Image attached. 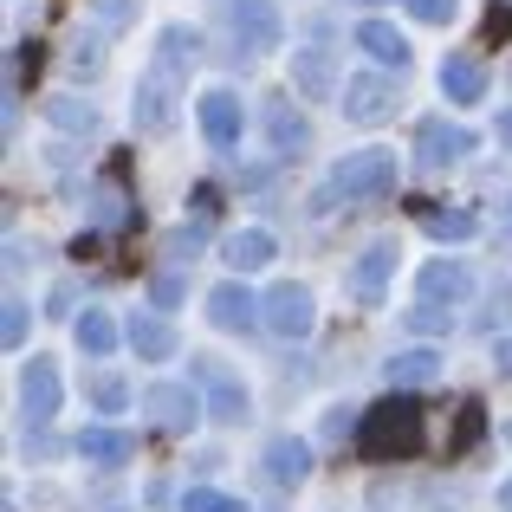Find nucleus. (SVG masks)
Wrapping results in <instances>:
<instances>
[{"instance_id": "nucleus-1", "label": "nucleus", "mask_w": 512, "mask_h": 512, "mask_svg": "<svg viewBox=\"0 0 512 512\" xmlns=\"http://www.w3.org/2000/svg\"><path fill=\"white\" fill-rule=\"evenodd\" d=\"M422 409H415L409 396H389V402H376V409H363V422H357V448L370 454V461H383V454H415L422 448Z\"/></svg>"}, {"instance_id": "nucleus-2", "label": "nucleus", "mask_w": 512, "mask_h": 512, "mask_svg": "<svg viewBox=\"0 0 512 512\" xmlns=\"http://www.w3.org/2000/svg\"><path fill=\"white\" fill-rule=\"evenodd\" d=\"M396 182H402L396 150H357L331 169V195H344V201H383V195H396Z\"/></svg>"}, {"instance_id": "nucleus-3", "label": "nucleus", "mask_w": 512, "mask_h": 512, "mask_svg": "<svg viewBox=\"0 0 512 512\" xmlns=\"http://www.w3.org/2000/svg\"><path fill=\"white\" fill-rule=\"evenodd\" d=\"M195 376H201V402H208L214 422H221V428H240V422H247V409H253V402H247V383H240L221 357H195Z\"/></svg>"}, {"instance_id": "nucleus-4", "label": "nucleus", "mask_w": 512, "mask_h": 512, "mask_svg": "<svg viewBox=\"0 0 512 512\" xmlns=\"http://www.w3.org/2000/svg\"><path fill=\"white\" fill-rule=\"evenodd\" d=\"M260 325L273 331V338H312V325H318L312 292H305V286H292V279H279V286L260 299Z\"/></svg>"}, {"instance_id": "nucleus-5", "label": "nucleus", "mask_w": 512, "mask_h": 512, "mask_svg": "<svg viewBox=\"0 0 512 512\" xmlns=\"http://www.w3.org/2000/svg\"><path fill=\"white\" fill-rule=\"evenodd\" d=\"M130 117H137V130H143V137H169V130H175V78L150 65V72L137 78V98H130Z\"/></svg>"}, {"instance_id": "nucleus-6", "label": "nucleus", "mask_w": 512, "mask_h": 512, "mask_svg": "<svg viewBox=\"0 0 512 512\" xmlns=\"http://www.w3.org/2000/svg\"><path fill=\"white\" fill-rule=\"evenodd\" d=\"M338 111L350 117V124H383V117H396V85H389L383 72H357V78H344V91H338Z\"/></svg>"}, {"instance_id": "nucleus-7", "label": "nucleus", "mask_w": 512, "mask_h": 512, "mask_svg": "<svg viewBox=\"0 0 512 512\" xmlns=\"http://www.w3.org/2000/svg\"><path fill=\"white\" fill-rule=\"evenodd\" d=\"M195 117H201V137L214 143V150H234L240 143V124H247V111H240V98L227 85H208L195 98Z\"/></svg>"}, {"instance_id": "nucleus-8", "label": "nucleus", "mask_w": 512, "mask_h": 512, "mask_svg": "<svg viewBox=\"0 0 512 512\" xmlns=\"http://www.w3.org/2000/svg\"><path fill=\"white\" fill-rule=\"evenodd\" d=\"M415 156H422V169H454L461 156H474V130L448 124V117H428L415 130Z\"/></svg>"}, {"instance_id": "nucleus-9", "label": "nucleus", "mask_w": 512, "mask_h": 512, "mask_svg": "<svg viewBox=\"0 0 512 512\" xmlns=\"http://www.w3.org/2000/svg\"><path fill=\"white\" fill-rule=\"evenodd\" d=\"M143 415H156V428H195V415H208V402L195 396L188 383H150L143 389Z\"/></svg>"}, {"instance_id": "nucleus-10", "label": "nucleus", "mask_w": 512, "mask_h": 512, "mask_svg": "<svg viewBox=\"0 0 512 512\" xmlns=\"http://www.w3.org/2000/svg\"><path fill=\"white\" fill-rule=\"evenodd\" d=\"M389 273H396V240H376V247H363V260L350 266V299H357V305H383Z\"/></svg>"}, {"instance_id": "nucleus-11", "label": "nucleus", "mask_w": 512, "mask_h": 512, "mask_svg": "<svg viewBox=\"0 0 512 512\" xmlns=\"http://www.w3.org/2000/svg\"><path fill=\"white\" fill-rule=\"evenodd\" d=\"M234 39H240V52H273L279 46L273 0H234Z\"/></svg>"}, {"instance_id": "nucleus-12", "label": "nucleus", "mask_w": 512, "mask_h": 512, "mask_svg": "<svg viewBox=\"0 0 512 512\" xmlns=\"http://www.w3.org/2000/svg\"><path fill=\"white\" fill-rule=\"evenodd\" d=\"M305 474H312V448L292 435H273L266 441V480L273 487H305Z\"/></svg>"}, {"instance_id": "nucleus-13", "label": "nucleus", "mask_w": 512, "mask_h": 512, "mask_svg": "<svg viewBox=\"0 0 512 512\" xmlns=\"http://www.w3.org/2000/svg\"><path fill=\"white\" fill-rule=\"evenodd\" d=\"M20 402H26V415H33V422L59 415V370H52L46 357L26 363V376H20Z\"/></svg>"}, {"instance_id": "nucleus-14", "label": "nucleus", "mask_w": 512, "mask_h": 512, "mask_svg": "<svg viewBox=\"0 0 512 512\" xmlns=\"http://www.w3.org/2000/svg\"><path fill=\"white\" fill-rule=\"evenodd\" d=\"M253 312H260V299H253L240 279H227V286H214V292H208V318H214L221 331H247V325H253Z\"/></svg>"}, {"instance_id": "nucleus-15", "label": "nucleus", "mask_w": 512, "mask_h": 512, "mask_svg": "<svg viewBox=\"0 0 512 512\" xmlns=\"http://www.w3.org/2000/svg\"><path fill=\"white\" fill-rule=\"evenodd\" d=\"M124 344L137 350L143 363H169V357H175V325H169V318L137 312V318H130V331H124Z\"/></svg>"}, {"instance_id": "nucleus-16", "label": "nucleus", "mask_w": 512, "mask_h": 512, "mask_svg": "<svg viewBox=\"0 0 512 512\" xmlns=\"http://www.w3.org/2000/svg\"><path fill=\"white\" fill-rule=\"evenodd\" d=\"M441 91H448V104H480L487 98V65L467 59V52H454V59L441 65Z\"/></svg>"}, {"instance_id": "nucleus-17", "label": "nucleus", "mask_w": 512, "mask_h": 512, "mask_svg": "<svg viewBox=\"0 0 512 512\" xmlns=\"http://www.w3.org/2000/svg\"><path fill=\"white\" fill-rule=\"evenodd\" d=\"M467 292H474V273H467L461 260H428L422 266V299L428 305H441V299H467Z\"/></svg>"}, {"instance_id": "nucleus-18", "label": "nucleus", "mask_w": 512, "mask_h": 512, "mask_svg": "<svg viewBox=\"0 0 512 512\" xmlns=\"http://www.w3.org/2000/svg\"><path fill=\"white\" fill-rule=\"evenodd\" d=\"M221 260L234 266V273H260V266L273 260V234H266V227H240V234L221 240Z\"/></svg>"}, {"instance_id": "nucleus-19", "label": "nucleus", "mask_w": 512, "mask_h": 512, "mask_svg": "<svg viewBox=\"0 0 512 512\" xmlns=\"http://www.w3.org/2000/svg\"><path fill=\"white\" fill-rule=\"evenodd\" d=\"M435 376H441L435 344H415V350H396V357H389V383L396 389H422V383H435Z\"/></svg>"}, {"instance_id": "nucleus-20", "label": "nucleus", "mask_w": 512, "mask_h": 512, "mask_svg": "<svg viewBox=\"0 0 512 512\" xmlns=\"http://www.w3.org/2000/svg\"><path fill=\"white\" fill-rule=\"evenodd\" d=\"M78 454L98 467H124L130 454H137V435H124V428H85L78 435Z\"/></svg>"}, {"instance_id": "nucleus-21", "label": "nucleus", "mask_w": 512, "mask_h": 512, "mask_svg": "<svg viewBox=\"0 0 512 512\" xmlns=\"http://www.w3.org/2000/svg\"><path fill=\"white\" fill-rule=\"evenodd\" d=\"M357 46L370 52L376 65H396V72L409 65V39H402V33H396L389 20H363V26H357Z\"/></svg>"}, {"instance_id": "nucleus-22", "label": "nucleus", "mask_w": 512, "mask_h": 512, "mask_svg": "<svg viewBox=\"0 0 512 512\" xmlns=\"http://www.w3.org/2000/svg\"><path fill=\"white\" fill-rule=\"evenodd\" d=\"M72 338H78V350H85V357H111V350L124 344V331L111 325V312H78Z\"/></svg>"}, {"instance_id": "nucleus-23", "label": "nucleus", "mask_w": 512, "mask_h": 512, "mask_svg": "<svg viewBox=\"0 0 512 512\" xmlns=\"http://www.w3.org/2000/svg\"><path fill=\"white\" fill-rule=\"evenodd\" d=\"M195 52H201V33H195V26H163V39H156V72L175 78L188 59H195Z\"/></svg>"}, {"instance_id": "nucleus-24", "label": "nucleus", "mask_w": 512, "mask_h": 512, "mask_svg": "<svg viewBox=\"0 0 512 512\" xmlns=\"http://www.w3.org/2000/svg\"><path fill=\"white\" fill-rule=\"evenodd\" d=\"M292 85H299L305 98H325L331 91V52H318V46L292 52Z\"/></svg>"}, {"instance_id": "nucleus-25", "label": "nucleus", "mask_w": 512, "mask_h": 512, "mask_svg": "<svg viewBox=\"0 0 512 512\" xmlns=\"http://www.w3.org/2000/svg\"><path fill=\"white\" fill-rule=\"evenodd\" d=\"M422 227H428L435 240H474V234H480V221H474L467 208H428Z\"/></svg>"}, {"instance_id": "nucleus-26", "label": "nucleus", "mask_w": 512, "mask_h": 512, "mask_svg": "<svg viewBox=\"0 0 512 512\" xmlns=\"http://www.w3.org/2000/svg\"><path fill=\"white\" fill-rule=\"evenodd\" d=\"M46 117L59 130H72V137H91V130H98V111H91V104H78V98H52Z\"/></svg>"}, {"instance_id": "nucleus-27", "label": "nucleus", "mask_w": 512, "mask_h": 512, "mask_svg": "<svg viewBox=\"0 0 512 512\" xmlns=\"http://www.w3.org/2000/svg\"><path fill=\"white\" fill-rule=\"evenodd\" d=\"M266 124H273V143H279V150H305V137H312V130H305V117L286 111V104H273V117H266Z\"/></svg>"}, {"instance_id": "nucleus-28", "label": "nucleus", "mask_w": 512, "mask_h": 512, "mask_svg": "<svg viewBox=\"0 0 512 512\" xmlns=\"http://www.w3.org/2000/svg\"><path fill=\"white\" fill-rule=\"evenodd\" d=\"M104 72V46L98 39H78L72 52H65V78H98Z\"/></svg>"}, {"instance_id": "nucleus-29", "label": "nucleus", "mask_w": 512, "mask_h": 512, "mask_svg": "<svg viewBox=\"0 0 512 512\" xmlns=\"http://www.w3.org/2000/svg\"><path fill=\"white\" fill-rule=\"evenodd\" d=\"M182 512H247L234 493H214V487H188L182 493Z\"/></svg>"}, {"instance_id": "nucleus-30", "label": "nucleus", "mask_w": 512, "mask_h": 512, "mask_svg": "<svg viewBox=\"0 0 512 512\" xmlns=\"http://www.w3.org/2000/svg\"><path fill=\"white\" fill-rule=\"evenodd\" d=\"M91 402H98L104 415H117V409H124V402H130L124 376H111V370H104V376H91Z\"/></svg>"}, {"instance_id": "nucleus-31", "label": "nucleus", "mask_w": 512, "mask_h": 512, "mask_svg": "<svg viewBox=\"0 0 512 512\" xmlns=\"http://www.w3.org/2000/svg\"><path fill=\"white\" fill-rule=\"evenodd\" d=\"M409 7V20H422V26H448L454 13H461V0H402Z\"/></svg>"}, {"instance_id": "nucleus-32", "label": "nucleus", "mask_w": 512, "mask_h": 512, "mask_svg": "<svg viewBox=\"0 0 512 512\" xmlns=\"http://www.w3.org/2000/svg\"><path fill=\"white\" fill-rule=\"evenodd\" d=\"M0 312H7L0 318V338H7V350H20L26 344V299H7Z\"/></svg>"}, {"instance_id": "nucleus-33", "label": "nucleus", "mask_w": 512, "mask_h": 512, "mask_svg": "<svg viewBox=\"0 0 512 512\" xmlns=\"http://www.w3.org/2000/svg\"><path fill=\"white\" fill-rule=\"evenodd\" d=\"M409 331H422V338H441V331H448V312H441V305H415V312H409Z\"/></svg>"}, {"instance_id": "nucleus-34", "label": "nucleus", "mask_w": 512, "mask_h": 512, "mask_svg": "<svg viewBox=\"0 0 512 512\" xmlns=\"http://www.w3.org/2000/svg\"><path fill=\"white\" fill-rule=\"evenodd\" d=\"M98 221H104V227L124 221V195H117V188H98Z\"/></svg>"}, {"instance_id": "nucleus-35", "label": "nucleus", "mask_w": 512, "mask_h": 512, "mask_svg": "<svg viewBox=\"0 0 512 512\" xmlns=\"http://www.w3.org/2000/svg\"><path fill=\"white\" fill-rule=\"evenodd\" d=\"M150 292H156V305H175V292H182V286H175V279L163 273V279H156V286H150Z\"/></svg>"}, {"instance_id": "nucleus-36", "label": "nucleus", "mask_w": 512, "mask_h": 512, "mask_svg": "<svg viewBox=\"0 0 512 512\" xmlns=\"http://www.w3.org/2000/svg\"><path fill=\"white\" fill-rule=\"evenodd\" d=\"M493 363H500V370L512 376V338H500V344H493Z\"/></svg>"}, {"instance_id": "nucleus-37", "label": "nucleus", "mask_w": 512, "mask_h": 512, "mask_svg": "<svg viewBox=\"0 0 512 512\" xmlns=\"http://www.w3.org/2000/svg\"><path fill=\"white\" fill-rule=\"evenodd\" d=\"M500 143H512V111H500Z\"/></svg>"}, {"instance_id": "nucleus-38", "label": "nucleus", "mask_w": 512, "mask_h": 512, "mask_svg": "<svg viewBox=\"0 0 512 512\" xmlns=\"http://www.w3.org/2000/svg\"><path fill=\"white\" fill-rule=\"evenodd\" d=\"M500 512H512V480H506V487H500Z\"/></svg>"}, {"instance_id": "nucleus-39", "label": "nucleus", "mask_w": 512, "mask_h": 512, "mask_svg": "<svg viewBox=\"0 0 512 512\" xmlns=\"http://www.w3.org/2000/svg\"><path fill=\"white\" fill-rule=\"evenodd\" d=\"M506 441H512V422H506Z\"/></svg>"}]
</instances>
